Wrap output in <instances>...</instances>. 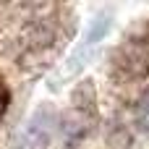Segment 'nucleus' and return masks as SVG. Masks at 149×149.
<instances>
[{
    "instance_id": "1",
    "label": "nucleus",
    "mask_w": 149,
    "mask_h": 149,
    "mask_svg": "<svg viewBox=\"0 0 149 149\" xmlns=\"http://www.w3.org/2000/svg\"><path fill=\"white\" fill-rule=\"evenodd\" d=\"M136 120H139V126L149 131V94L139 102V107H136Z\"/></svg>"
},
{
    "instance_id": "2",
    "label": "nucleus",
    "mask_w": 149,
    "mask_h": 149,
    "mask_svg": "<svg viewBox=\"0 0 149 149\" xmlns=\"http://www.w3.org/2000/svg\"><path fill=\"white\" fill-rule=\"evenodd\" d=\"M5 107H8V92H5V86L0 84V118L5 115Z\"/></svg>"
}]
</instances>
